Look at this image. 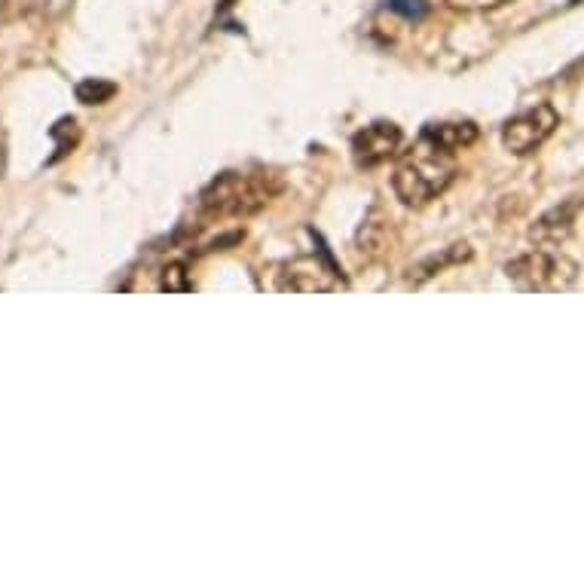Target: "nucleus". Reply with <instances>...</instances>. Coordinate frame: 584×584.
<instances>
[{
    "label": "nucleus",
    "instance_id": "9b49d317",
    "mask_svg": "<svg viewBox=\"0 0 584 584\" xmlns=\"http://www.w3.org/2000/svg\"><path fill=\"white\" fill-rule=\"evenodd\" d=\"M49 138L59 144L56 153L49 156V166H56L59 159H65V156L71 153V147L77 144V120H74V117H62L56 126L49 129Z\"/></svg>",
    "mask_w": 584,
    "mask_h": 584
},
{
    "label": "nucleus",
    "instance_id": "6e6552de",
    "mask_svg": "<svg viewBox=\"0 0 584 584\" xmlns=\"http://www.w3.org/2000/svg\"><path fill=\"white\" fill-rule=\"evenodd\" d=\"M419 138L432 141V144H435V147H441V150L456 153V150H462V147L474 144V138H477V126H474V123H441V126H426V129H422V135H419Z\"/></svg>",
    "mask_w": 584,
    "mask_h": 584
},
{
    "label": "nucleus",
    "instance_id": "ddd939ff",
    "mask_svg": "<svg viewBox=\"0 0 584 584\" xmlns=\"http://www.w3.org/2000/svg\"><path fill=\"white\" fill-rule=\"evenodd\" d=\"M386 10L398 13L407 22H422L429 16V0H386Z\"/></svg>",
    "mask_w": 584,
    "mask_h": 584
},
{
    "label": "nucleus",
    "instance_id": "39448f33",
    "mask_svg": "<svg viewBox=\"0 0 584 584\" xmlns=\"http://www.w3.org/2000/svg\"><path fill=\"white\" fill-rule=\"evenodd\" d=\"M325 260H315V257H300L291 260L288 267L282 270L279 288L282 291H294V294H328L337 291L343 276L337 270V263L328 257V251H322Z\"/></svg>",
    "mask_w": 584,
    "mask_h": 584
},
{
    "label": "nucleus",
    "instance_id": "f03ea898",
    "mask_svg": "<svg viewBox=\"0 0 584 584\" xmlns=\"http://www.w3.org/2000/svg\"><path fill=\"white\" fill-rule=\"evenodd\" d=\"M276 190H279V184H273V178H267V175L224 172L202 190L199 205H202L205 215L242 218V215H254V211H260L263 205H270Z\"/></svg>",
    "mask_w": 584,
    "mask_h": 584
},
{
    "label": "nucleus",
    "instance_id": "0eeeda50",
    "mask_svg": "<svg viewBox=\"0 0 584 584\" xmlns=\"http://www.w3.org/2000/svg\"><path fill=\"white\" fill-rule=\"evenodd\" d=\"M578 211H581V199H566L560 202L557 208L545 211V215L533 224V230H529V236H533V242L539 245H560L569 239L575 221H578Z\"/></svg>",
    "mask_w": 584,
    "mask_h": 584
},
{
    "label": "nucleus",
    "instance_id": "1a4fd4ad",
    "mask_svg": "<svg viewBox=\"0 0 584 584\" xmlns=\"http://www.w3.org/2000/svg\"><path fill=\"white\" fill-rule=\"evenodd\" d=\"M120 92V86L117 83H111V80H101V77H86V80H80L77 86H74V95H77V101L80 104H104V101H111L114 95Z\"/></svg>",
    "mask_w": 584,
    "mask_h": 584
},
{
    "label": "nucleus",
    "instance_id": "423d86ee",
    "mask_svg": "<svg viewBox=\"0 0 584 584\" xmlns=\"http://www.w3.org/2000/svg\"><path fill=\"white\" fill-rule=\"evenodd\" d=\"M404 132L395 123H370L352 138V156L355 163L364 169L383 166L386 159H392L401 150Z\"/></svg>",
    "mask_w": 584,
    "mask_h": 584
},
{
    "label": "nucleus",
    "instance_id": "7ed1b4c3",
    "mask_svg": "<svg viewBox=\"0 0 584 584\" xmlns=\"http://www.w3.org/2000/svg\"><path fill=\"white\" fill-rule=\"evenodd\" d=\"M505 276L529 294H554V291H566L575 279H578V263L560 251H548V248H536L526 251L514 260H508Z\"/></svg>",
    "mask_w": 584,
    "mask_h": 584
},
{
    "label": "nucleus",
    "instance_id": "9d476101",
    "mask_svg": "<svg viewBox=\"0 0 584 584\" xmlns=\"http://www.w3.org/2000/svg\"><path fill=\"white\" fill-rule=\"evenodd\" d=\"M465 257H471V248L462 242V245H453V248H447L441 257H429V260H422L419 267H416V282H422V279H429V276H435V273H441L444 267H450V263H459V260H465Z\"/></svg>",
    "mask_w": 584,
    "mask_h": 584
},
{
    "label": "nucleus",
    "instance_id": "f257e3e1",
    "mask_svg": "<svg viewBox=\"0 0 584 584\" xmlns=\"http://www.w3.org/2000/svg\"><path fill=\"white\" fill-rule=\"evenodd\" d=\"M456 178L453 153L435 147L432 141L419 138L416 150L401 159L392 175V190L404 205H426L441 196Z\"/></svg>",
    "mask_w": 584,
    "mask_h": 584
},
{
    "label": "nucleus",
    "instance_id": "f8f14e48",
    "mask_svg": "<svg viewBox=\"0 0 584 584\" xmlns=\"http://www.w3.org/2000/svg\"><path fill=\"white\" fill-rule=\"evenodd\" d=\"M159 288L169 291V294H187L193 288L190 273H187V263H181V260L169 263V267L163 270V276H159Z\"/></svg>",
    "mask_w": 584,
    "mask_h": 584
},
{
    "label": "nucleus",
    "instance_id": "20e7f679",
    "mask_svg": "<svg viewBox=\"0 0 584 584\" xmlns=\"http://www.w3.org/2000/svg\"><path fill=\"white\" fill-rule=\"evenodd\" d=\"M557 126H560V114L551 108V104H536L533 111H523V114H517L514 120L505 123L502 144L511 153L526 156V153H533L536 147H542L554 135Z\"/></svg>",
    "mask_w": 584,
    "mask_h": 584
},
{
    "label": "nucleus",
    "instance_id": "4468645a",
    "mask_svg": "<svg viewBox=\"0 0 584 584\" xmlns=\"http://www.w3.org/2000/svg\"><path fill=\"white\" fill-rule=\"evenodd\" d=\"M502 4H508V0H450V7L456 10H493Z\"/></svg>",
    "mask_w": 584,
    "mask_h": 584
},
{
    "label": "nucleus",
    "instance_id": "2eb2a0df",
    "mask_svg": "<svg viewBox=\"0 0 584 584\" xmlns=\"http://www.w3.org/2000/svg\"><path fill=\"white\" fill-rule=\"evenodd\" d=\"M233 7V0H221V4H218V13H227Z\"/></svg>",
    "mask_w": 584,
    "mask_h": 584
}]
</instances>
